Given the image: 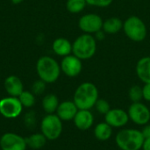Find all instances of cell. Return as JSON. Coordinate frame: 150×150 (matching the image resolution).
<instances>
[{"instance_id": "obj_26", "label": "cell", "mask_w": 150, "mask_h": 150, "mask_svg": "<svg viewBox=\"0 0 150 150\" xmlns=\"http://www.w3.org/2000/svg\"><path fill=\"white\" fill-rule=\"evenodd\" d=\"M46 86H47V83L44 81L40 79L37 80L32 85V92L34 95H40L46 91Z\"/></svg>"}, {"instance_id": "obj_11", "label": "cell", "mask_w": 150, "mask_h": 150, "mask_svg": "<svg viewBox=\"0 0 150 150\" xmlns=\"http://www.w3.org/2000/svg\"><path fill=\"white\" fill-rule=\"evenodd\" d=\"M60 66L62 72L69 77L77 76L83 69L82 60H80L72 54L62 57Z\"/></svg>"}, {"instance_id": "obj_2", "label": "cell", "mask_w": 150, "mask_h": 150, "mask_svg": "<svg viewBox=\"0 0 150 150\" xmlns=\"http://www.w3.org/2000/svg\"><path fill=\"white\" fill-rule=\"evenodd\" d=\"M98 41L94 35L83 33L79 35L72 43V54L80 60H90L97 52Z\"/></svg>"}, {"instance_id": "obj_18", "label": "cell", "mask_w": 150, "mask_h": 150, "mask_svg": "<svg viewBox=\"0 0 150 150\" xmlns=\"http://www.w3.org/2000/svg\"><path fill=\"white\" fill-rule=\"evenodd\" d=\"M123 28V21L118 17H110L104 20L102 30L106 34H116Z\"/></svg>"}, {"instance_id": "obj_22", "label": "cell", "mask_w": 150, "mask_h": 150, "mask_svg": "<svg viewBox=\"0 0 150 150\" xmlns=\"http://www.w3.org/2000/svg\"><path fill=\"white\" fill-rule=\"evenodd\" d=\"M87 5L85 0H67L66 9L73 14L82 12Z\"/></svg>"}, {"instance_id": "obj_4", "label": "cell", "mask_w": 150, "mask_h": 150, "mask_svg": "<svg viewBox=\"0 0 150 150\" xmlns=\"http://www.w3.org/2000/svg\"><path fill=\"white\" fill-rule=\"evenodd\" d=\"M144 141L142 131L134 128L122 129L115 137L116 144L121 150H141Z\"/></svg>"}, {"instance_id": "obj_8", "label": "cell", "mask_w": 150, "mask_h": 150, "mask_svg": "<svg viewBox=\"0 0 150 150\" xmlns=\"http://www.w3.org/2000/svg\"><path fill=\"white\" fill-rule=\"evenodd\" d=\"M23 105L18 98L6 97L0 100V114L5 119H16L23 111Z\"/></svg>"}, {"instance_id": "obj_5", "label": "cell", "mask_w": 150, "mask_h": 150, "mask_svg": "<svg viewBox=\"0 0 150 150\" xmlns=\"http://www.w3.org/2000/svg\"><path fill=\"white\" fill-rule=\"evenodd\" d=\"M125 35L134 42L143 41L148 35V28L145 22L137 16H130L123 21L122 28Z\"/></svg>"}, {"instance_id": "obj_21", "label": "cell", "mask_w": 150, "mask_h": 150, "mask_svg": "<svg viewBox=\"0 0 150 150\" xmlns=\"http://www.w3.org/2000/svg\"><path fill=\"white\" fill-rule=\"evenodd\" d=\"M47 138L41 133H36L25 138L27 147L32 149H40L47 143Z\"/></svg>"}, {"instance_id": "obj_27", "label": "cell", "mask_w": 150, "mask_h": 150, "mask_svg": "<svg viewBox=\"0 0 150 150\" xmlns=\"http://www.w3.org/2000/svg\"><path fill=\"white\" fill-rule=\"evenodd\" d=\"M24 123L26 127L28 128H33L36 125V115L35 112L30 111L26 112L24 116Z\"/></svg>"}, {"instance_id": "obj_25", "label": "cell", "mask_w": 150, "mask_h": 150, "mask_svg": "<svg viewBox=\"0 0 150 150\" xmlns=\"http://www.w3.org/2000/svg\"><path fill=\"white\" fill-rule=\"evenodd\" d=\"M94 107L96 108V110L98 113L104 114V115H105L111 109L110 104L108 103L107 100H105L104 98H98V101L96 102Z\"/></svg>"}, {"instance_id": "obj_19", "label": "cell", "mask_w": 150, "mask_h": 150, "mask_svg": "<svg viewBox=\"0 0 150 150\" xmlns=\"http://www.w3.org/2000/svg\"><path fill=\"white\" fill-rule=\"evenodd\" d=\"M112 135V127L106 122L98 123L94 128V136L100 142L109 140Z\"/></svg>"}, {"instance_id": "obj_23", "label": "cell", "mask_w": 150, "mask_h": 150, "mask_svg": "<svg viewBox=\"0 0 150 150\" xmlns=\"http://www.w3.org/2000/svg\"><path fill=\"white\" fill-rule=\"evenodd\" d=\"M23 107L31 108L35 104V97L32 91H23V92L18 97Z\"/></svg>"}, {"instance_id": "obj_32", "label": "cell", "mask_w": 150, "mask_h": 150, "mask_svg": "<svg viewBox=\"0 0 150 150\" xmlns=\"http://www.w3.org/2000/svg\"><path fill=\"white\" fill-rule=\"evenodd\" d=\"M142 150H150V139H145L143 146H142Z\"/></svg>"}, {"instance_id": "obj_16", "label": "cell", "mask_w": 150, "mask_h": 150, "mask_svg": "<svg viewBox=\"0 0 150 150\" xmlns=\"http://www.w3.org/2000/svg\"><path fill=\"white\" fill-rule=\"evenodd\" d=\"M135 72L143 83H150V56H143L136 63Z\"/></svg>"}, {"instance_id": "obj_13", "label": "cell", "mask_w": 150, "mask_h": 150, "mask_svg": "<svg viewBox=\"0 0 150 150\" xmlns=\"http://www.w3.org/2000/svg\"><path fill=\"white\" fill-rule=\"evenodd\" d=\"M78 110L79 109L77 108L74 101L66 100L59 104V106L56 110L55 114L62 121H69V120H74Z\"/></svg>"}, {"instance_id": "obj_14", "label": "cell", "mask_w": 150, "mask_h": 150, "mask_svg": "<svg viewBox=\"0 0 150 150\" xmlns=\"http://www.w3.org/2000/svg\"><path fill=\"white\" fill-rule=\"evenodd\" d=\"M73 121L77 129L86 131L93 126L94 116L91 110H78Z\"/></svg>"}, {"instance_id": "obj_17", "label": "cell", "mask_w": 150, "mask_h": 150, "mask_svg": "<svg viewBox=\"0 0 150 150\" xmlns=\"http://www.w3.org/2000/svg\"><path fill=\"white\" fill-rule=\"evenodd\" d=\"M54 53L62 57H65L72 54V43L65 38H57L52 44Z\"/></svg>"}, {"instance_id": "obj_33", "label": "cell", "mask_w": 150, "mask_h": 150, "mask_svg": "<svg viewBox=\"0 0 150 150\" xmlns=\"http://www.w3.org/2000/svg\"><path fill=\"white\" fill-rule=\"evenodd\" d=\"M24 0H11V2L13 3V4H20V3H22Z\"/></svg>"}, {"instance_id": "obj_20", "label": "cell", "mask_w": 150, "mask_h": 150, "mask_svg": "<svg viewBox=\"0 0 150 150\" xmlns=\"http://www.w3.org/2000/svg\"><path fill=\"white\" fill-rule=\"evenodd\" d=\"M59 99L54 94H47L42 99V108L47 114H53L56 112L59 106Z\"/></svg>"}, {"instance_id": "obj_9", "label": "cell", "mask_w": 150, "mask_h": 150, "mask_svg": "<svg viewBox=\"0 0 150 150\" xmlns=\"http://www.w3.org/2000/svg\"><path fill=\"white\" fill-rule=\"evenodd\" d=\"M129 120L139 126H145L150 121L149 108L142 102L132 103L127 110Z\"/></svg>"}, {"instance_id": "obj_31", "label": "cell", "mask_w": 150, "mask_h": 150, "mask_svg": "<svg viewBox=\"0 0 150 150\" xmlns=\"http://www.w3.org/2000/svg\"><path fill=\"white\" fill-rule=\"evenodd\" d=\"M105 36H106V33L103 30H100V31L97 32L94 34V37H95V39H96L97 41H102V40H104L105 38Z\"/></svg>"}, {"instance_id": "obj_24", "label": "cell", "mask_w": 150, "mask_h": 150, "mask_svg": "<svg viewBox=\"0 0 150 150\" xmlns=\"http://www.w3.org/2000/svg\"><path fill=\"white\" fill-rule=\"evenodd\" d=\"M128 98L132 103L141 102L143 99L142 96V87L139 85H133L128 91Z\"/></svg>"}, {"instance_id": "obj_29", "label": "cell", "mask_w": 150, "mask_h": 150, "mask_svg": "<svg viewBox=\"0 0 150 150\" xmlns=\"http://www.w3.org/2000/svg\"><path fill=\"white\" fill-rule=\"evenodd\" d=\"M142 96L144 100L150 102V83H144L142 87Z\"/></svg>"}, {"instance_id": "obj_10", "label": "cell", "mask_w": 150, "mask_h": 150, "mask_svg": "<svg viewBox=\"0 0 150 150\" xmlns=\"http://www.w3.org/2000/svg\"><path fill=\"white\" fill-rule=\"evenodd\" d=\"M25 138L14 133H5L0 137L1 150H26Z\"/></svg>"}, {"instance_id": "obj_7", "label": "cell", "mask_w": 150, "mask_h": 150, "mask_svg": "<svg viewBox=\"0 0 150 150\" xmlns=\"http://www.w3.org/2000/svg\"><path fill=\"white\" fill-rule=\"evenodd\" d=\"M104 19L97 13H87L83 15L78 20V27L83 33L94 35L102 30Z\"/></svg>"}, {"instance_id": "obj_6", "label": "cell", "mask_w": 150, "mask_h": 150, "mask_svg": "<svg viewBox=\"0 0 150 150\" xmlns=\"http://www.w3.org/2000/svg\"><path fill=\"white\" fill-rule=\"evenodd\" d=\"M62 120L55 114H47L41 120V134L48 141L57 140L62 133Z\"/></svg>"}, {"instance_id": "obj_28", "label": "cell", "mask_w": 150, "mask_h": 150, "mask_svg": "<svg viewBox=\"0 0 150 150\" xmlns=\"http://www.w3.org/2000/svg\"><path fill=\"white\" fill-rule=\"evenodd\" d=\"M87 5L98 7V8H106L109 7L113 0H85Z\"/></svg>"}, {"instance_id": "obj_1", "label": "cell", "mask_w": 150, "mask_h": 150, "mask_svg": "<svg viewBox=\"0 0 150 150\" xmlns=\"http://www.w3.org/2000/svg\"><path fill=\"white\" fill-rule=\"evenodd\" d=\"M98 99V90L91 82L81 83L75 91L73 101L79 110H91Z\"/></svg>"}, {"instance_id": "obj_30", "label": "cell", "mask_w": 150, "mask_h": 150, "mask_svg": "<svg viewBox=\"0 0 150 150\" xmlns=\"http://www.w3.org/2000/svg\"><path fill=\"white\" fill-rule=\"evenodd\" d=\"M144 139H150V124H147L144 126L142 130H141Z\"/></svg>"}, {"instance_id": "obj_15", "label": "cell", "mask_w": 150, "mask_h": 150, "mask_svg": "<svg viewBox=\"0 0 150 150\" xmlns=\"http://www.w3.org/2000/svg\"><path fill=\"white\" fill-rule=\"evenodd\" d=\"M4 89L9 96L18 98L23 92L24 85L17 76H9L4 80Z\"/></svg>"}, {"instance_id": "obj_12", "label": "cell", "mask_w": 150, "mask_h": 150, "mask_svg": "<svg viewBox=\"0 0 150 150\" xmlns=\"http://www.w3.org/2000/svg\"><path fill=\"white\" fill-rule=\"evenodd\" d=\"M128 121L129 116L127 112L120 108H111L110 111L105 115V122H106L112 127H123L128 123Z\"/></svg>"}, {"instance_id": "obj_3", "label": "cell", "mask_w": 150, "mask_h": 150, "mask_svg": "<svg viewBox=\"0 0 150 150\" xmlns=\"http://www.w3.org/2000/svg\"><path fill=\"white\" fill-rule=\"evenodd\" d=\"M37 74L40 80L46 83H53L58 80L61 75V66L58 62L50 56H41L36 64Z\"/></svg>"}]
</instances>
